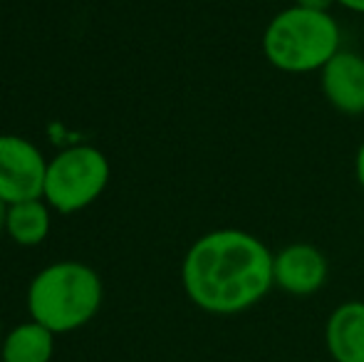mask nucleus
<instances>
[{
    "mask_svg": "<svg viewBox=\"0 0 364 362\" xmlns=\"http://www.w3.org/2000/svg\"><path fill=\"white\" fill-rule=\"evenodd\" d=\"M48 159L35 142L18 134H0V201L5 206L43 198Z\"/></svg>",
    "mask_w": 364,
    "mask_h": 362,
    "instance_id": "5",
    "label": "nucleus"
},
{
    "mask_svg": "<svg viewBox=\"0 0 364 362\" xmlns=\"http://www.w3.org/2000/svg\"><path fill=\"white\" fill-rule=\"evenodd\" d=\"M325 345L335 362H364V303L337 305L325 323Z\"/></svg>",
    "mask_w": 364,
    "mask_h": 362,
    "instance_id": "8",
    "label": "nucleus"
},
{
    "mask_svg": "<svg viewBox=\"0 0 364 362\" xmlns=\"http://www.w3.org/2000/svg\"><path fill=\"white\" fill-rule=\"evenodd\" d=\"M355 176H357V183H360L362 191H364V142L360 144L357 156H355Z\"/></svg>",
    "mask_w": 364,
    "mask_h": 362,
    "instance_id": "12",
    "label": "nucleus"
},
{
    "mask_svg": "<svg viewBox=\"0 0 364 362\" xmlns=\"http://www.w3.org/2000/svg\"><path fill=\"white\" fill-rule=\"evenodd\" d=\"M295 5L307 10H320V13H330L332 5H337V0H295Z\"/></svg>",
    "mask_w": 364,
    "mask_h": 362,
    "instance_id": "11",
    "label": "nucleus"
},
{
    "mask_svg": "<svg viewBox=\"0 0 364 362\" xmlns=\"http://www.w3.org/2000/svg\"><path fill=\"white\" fill-rule=\"evenodd\" d=\"M112 176L105 151L90 144H75L48 161L43 198L55 213H77L105 193Z\"/></svg>",
    "mask_w": 364,
    "mask_h": 362,
    "instance_id": "4",
    "label": "nucleus"
},
{
    "mask_svg": "<svg viewBox=\"0 0 364 362\" xmlns=\"http://www.w3.org/2000/svg\"><path fill=\"white\" fill-rule=\"evenodd\" d=\"M325 100L342 115H364V58L352 50H340L320 70Z\"/></svg>",
    "mask_w": 364,
    "mask_h": 362,
    "instance_id": "7",
    "label": "nucleus"
},
{
    "mask_svg": "<svg viewBox=\"0 0 364 362\" xmlns=\"http://www.w3.org/2000/svg\"><path fill=\"white\" fill-rule=\"evenodd\" d=\"M5 208H8V206H5V203L0 201V233L5 231Z\"/></svg>",
    "mask_w": 364,
    "mask_h": 362,
    "instance_id": "14",
    "label": "nucleus"
},
{
    "mask_svg": "<svg viewBox=\"0 0 364 362\" xmlns=\"http://www.w3.org/2000/svg\"><path fill=\"white\" fill-rule=\"evenodd\" d=\"M55 338L45 325L28 320L5 333L0 345V362H53Z\"/></svg>",
    "mask_w": 364,
    "mask_h": 362,
    "instance_id": "10",
    "label": "nucleus"
},
{
    "mask_svg": "<svg viewBox=\"0 0 364 362\" xmlns=\"http://www.w3.org/2000/svg\"><path fill=\"white\" fill-rule=\"evenodd\" d=\"M250 3H265V0H250Z\"/></svg>",
    "mask_w": 364,
    "mask_h": 362,
    "instance_id": "16",
    "label": "nucleus"
},
{
    "mask_svg": "<svg viewBox=\"0 0 364 362\" xmlns=\"http://www.w3.org/2000/svg\"><path fill=\"white\" fill-rule=\"evenodd\" d=\"M102 300L105 285L100 273L80 261L50 263L28 285L30 320L55 335L85 328L100 313Z\"/></svg>",
    "mask_w": 364,
    "mask_h": 362,
    "instance_id": "2",
    "label": "nucleus"
},
{
    "mask_svg": "<svg viewBox=\"0 0 364 362\" xmlns=\"http://www.w3.org/2000/svg\"><path fill=\"white\" fill-rule=\"evenodd\" d=\"M260 45L265 60L280 73H320L342 50L340 25L330 13L290 5L265 25Z\"/></svg>",
    "mask_w": 364,
    "mask_h": 362,
    "instance_id": "3",
    "label": "nucleus"
},
{
    "mask_svg": "<svg viewBox=\"0 0 364 362\" xmlns=\"http://www.w3.org/2000/svg\"><path fill=\"white\" fill-rule=\"evenodd\" d=\"M337 5H342V8H347V10H352V13L364 15V0H337Z\"/></svg>",
    "mask_w": 364,
    "mask_h": 362,
    "instance_id": "13",
    "label": "nucleus"
},
{
    "mask_svg": "<svg viewBox=\"0 0 364 362\" xmlns=\"http://www.w3.org/2000/svg\"><path fill=\"white\" fill-rule=\"evenodd\" d=\"M181 285L203 313H245L275 288L273 251L243 228L208 231L183 256Z\"/></svg>",
    "mask_w": 364,
    "mask_h": 362,
    "instance_id": "1",
    "label": "nucleus"
},
{
    "mask_svg": "<svg viewBox=\"0 0 364 362\" xmlns=\"http://www.w3.org/2000/svg\"><path fill=\"white\" fill-rule=\"evenodd\" d=\"M327 258L312 243H290L273 253V283L295 298L315 295L327 283Z\"/></svg>",
    "mask_w": 364,
    "mask_h": 362,
    "instance_id": "6",
    "label": "nucleus"
},
{
    "mask_svg": "<svg viewBox=\"0 0 364 362\" xmlns=\"http://www.w3.org/2000/svg\"><path fill=\"white\" fill-rule=\"evenodd\" d=\"M3 338H5V333H3V320H0V345H3Z\"/></svg>",
    "mask_w": 364,
    "mask_h": 362,
    "instance_id": "15",
    "label": "nucleus"
},
{
    "mask_svg": "<svg viewBox=\"0 0 364 362\" xmlns=\"http://www.w3.org/2000/svg\"><path fill=\"white\" fill-rule=\"evenodd\" d=\"M53 228V208L45 198H30V201L10 203L5 208V233L18 246H40L50 236Z\"/></svg>",
    "mask_w": 364,
    "mask_h": 362,
    "instance_id": "9",
    "label": "nucleus"
}]
</instances>
